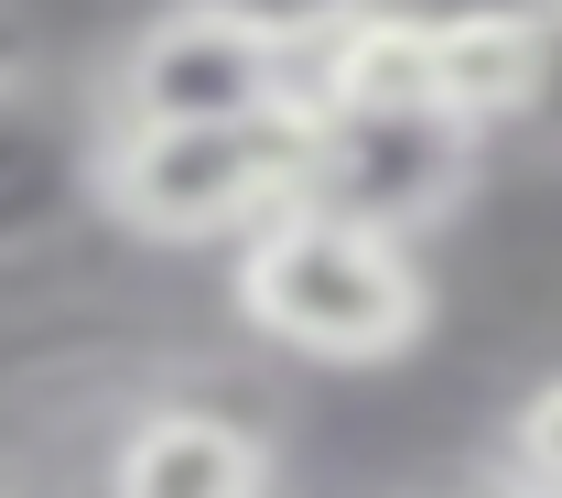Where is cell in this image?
Here are the masks:
<instances>
[{"mask_svg": "<svg viewBox=\"0 0 562 498\" xmlns=\"http://www.w3.org/2000/svg\"><path fill=\"white\" fill-rule=\"evenodd\" d=\"M227 314L303 368H401L432 336V261L422 239L281 196L249 239H227Z\"/></svg>", "mask_w": 562, "mask_h": 498, "instance_id": "cell-1", "label": "cell"}, {"mask_svg": "<svg viewBox=\"0 0 562 498\" xmlns=\"http://www.w3.org/2000/svg\"><path fill=\"white\" fill-rule=\"evenodd\" d=\"M314 109H227V120H120L98 152V217L131 250H227L281 196H303Z\"/></svg>", "mask_w": 562, "mask_h": 498, "instance_id": "cell-2", "label": "cell"}, {"mask_svg": "<svg viewBox=\"0 0 562 498\" xmlns=\"http://www.w3.org/2000/svg\"><path fill=\"white\" fill-rule=\"evenodd\" d=\"M487 174V131L443 98L422 109H314L303 131V196L336 217H368L390 239H443Z\"/></svg>", "mask_w": 562, "mask_h": 498, "instance_id": "cell-3", "label": "cell"}, {"mask_svg": "<svg viewBox=\"0 0 562 498\" xmlns=\"http://www.w3.org/2000/svg\"><path fill=\"white\" fill-rule=\"evenodd\" d=\"M109 131L120 120H227V109H292L303 55L271 44L260 22H238L227 0H162L120 44V66L98 76Z\"/></svg>", "mask_w": 562, "mask_h": 498, "instance_id": "cell-4", "label": "cell"}, {"mask_svg": "<svg viewBox=\"0 0 562 498\" xmlns=\"http://www.w3.org/2000/svg\"><path fill=\"white\" fill-rule=\"evenodd\" d=\"M98 152H109V98L66 120L44 76H0V272L66 250L76 217H98Z\"/></svg>", "mask_w": 562, "mask_h": 498, "instance_id": "cell-5", "label": "cell"}, {"mask_svg": "<svg viewBox=\"0 0 562 498\" xmlns=\"http://www.w3.org/2000/svg\"><path fill=\"white\" fill-rule=\"evenodd\" d=\"M98 477L131 498H249L281 477V444L238 401H184V390H131L120 444L98 455Z\"/></svg>", "mask_w": 562, "mask_h": 498, "instance_id": "cell-6", "label": "cell"}, {"mask_svg": "<svg viewBox=\"0 0 562 498\" xmlns=\"http://www.w3.org/2000/svg\"><path fill=\"white\" fill-rule=\"evenodd\" d=\"M422 98H443L422 0H379L303 55V109H422Z\"/></svg>", "mask_w": 562, "mask_h": 498, "instance_id": "cell-7", "label": "cell"}, {"mask_svg": "<svg viewBox=\"0 0 562 498\" xmlns=\"http://www.w3.org/2000/svg\"><path fill=\"white\" fill-rule=\"evenodd\" d=\"M432 66H443V109L476 120L487 142H508L519 109H530V66H541L530 0H443L432 11Z\"/></svg>", "mask_w": 562, "mask_h": 498, "instance_id": "cell-8", "label": "cell"}, {"mask_svg": "<svg viewBox=\"0 0 562 498\" xmlns=\"http://www.w3.org/2000/svg\"><path fill=\"white\" fill-rule=\"evenodd\" d=\"M497 466H508L519 488H562V368H552V379H530V390L508 401V444H497Z\"/></svg>", "mask_w": 562, "mask_h": 498, "instance_id": "cell-9", "label": "cell"}, {"mask_svg": "<svg viewBox=\"0 0 562 498\" xmlns=\"http://www.w3.org/2000/svg\"><path fill=\"white\" fill-rule=\"evenodd\" d=\"M530 22H541V66H530V109H519L508 142L562 163V0H530Z\"/></svg>", "mask_w": 562, "mask_h": 498, "instance_id": "cell-10", "label": "cell"}, {"mask_svg": "<svg viewBox=\"0 0 562 498\" xmlns=\"http://www.w3.org/2000/svg\"><path fill=\"white\" fill-rule=\"evenodd\" d=\"M238 22H260L271 44H292V55H314L325 33H347L357 11H379V0H227Z\"/></svg>", "mask_w": 562, "mask_h": 498, "instance_id": "cell-11", "label": "cell"}, {"mask_svg": "<svg viewBox=\"0 0 562 498\" xmlns=\"http://www.w3.org/2000/svg\"><path fill=\"white\" fill-rule=\"evenodd\" d=\"M22 66H33V22L0 0V76H22Z\"/></svg>", "mask_w": 562, "mask_h": 498, "instance_id": "cell-12", "label": "cell"}]
</instances>
